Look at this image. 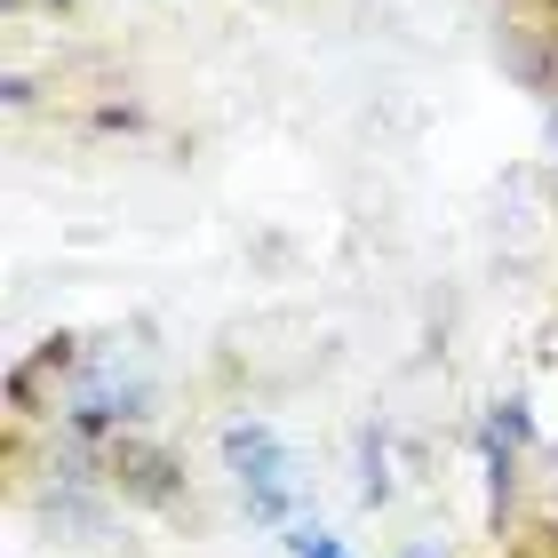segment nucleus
<instances>
[{
	"label": "nucleus",
	"mask_w": 558,
	"mask_h": 558,
	"mask_svg": "<svg viewBox=\"0 0 558 558\" xmlns=\"http://www.w3.org/2000/svg\"><path fill=\"white\" fill-rule=\"evenodd\" d=\"M112 478H120V495H136V502H175L184 495V471H175L160 447H136V439L112 447Z\"/></svg>",
	"instance_id": "f03ea898"
},
{
	"label": "nucleus",
	"mask_w": 558,
	"mask_h": 558,
	"mask_svg": "<svg viewBox=\"0 0 558 558\" xmlns=\"http://www.w3.org/2000/svg\"><path fill=\"white\" fill-rule=\"evenodd\" d=\"M223 454L240 463V487H247V511L256 519H288V454H279V439L264 423H232L223 430Z\"/></svg>",
	"instance_id": "f257e3e1"
},
{
	"label": "nucleus",
	"mask_w": 558,
	"mask_h": 558,
	"mask_svg": "<svg viewBox=\"0 0 558 558\" xmlns=\"http://www.w3.org/2000/svg\"><path fill=\"white\" fill-rule=\"evenodd\" d=\"M295 558H343V550H336V543H327V535H319V526H303V535H295Z\"/></svg>",
	"instance_id": "7ed1b4c3"
}]
</instances>
